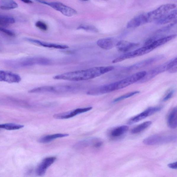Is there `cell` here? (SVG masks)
I'll return each instance as SVG.
<instances>
[{
	"label": "cell",
	"mask_w": 177,
	"mask_h": 177,
	"mask_svg": "<svg viewBox=\"0 0 177 177\" xmlns=\"http://www.w3.org/2000/svg\"><path fill=\"white\" fill-rule=\"evenodd\" d=\"M113 66L100 67L68 72L55 76V80L70 81H81L94 79L114 70Z\"/></svg>",
	"instance_id": "6da1fadb"
},
{
	"label": "cell",
	"mask_w": 177,
	"mask_h": 177,
	"mask_svg": "<svg viewBox=\"0 0 177 177\" xmlns=\"http://www.w3.org/2000/svg\"><path fill=\"white\" fill-rule=\"evenodd\" d=\"M9 66L13 68L24 67L35 65H51L50 59L41 57H32L10 60L7 62Z\"/></svg>",
	"instance_id": "7a4b0ae2"
},
{
	"label": "cell",
	"mask_w": 177,
	"mask_h": 177,
	"mask_svg": "<svg viewBox=\"0 0 177 177\" xmlns=\"http://www.w3.org/2000/svg\"><path fill=\"white\" fill-rule=\"evenodd\" d=\"M176 7L174 4H168L160 6L153 11L145 14L147 23L151 22L161 19Z\"/></svg>",
	"instance_id": "3957f363"
},
{
	"label": "cell",
	"mask_w": 177,
	"mask_h": 177,
	"mask_svg": "<svg viewBox=\"0 0 177 177\" xmlns=\"http://www.w3.org/2000/svg\"><path fill=\"white\" fill-rule=\"evenodd\" d=\"M146 74L147 72L145 71L139 72L124 79L112 83L113 90L115 91L122 89L139 81L145 77Z\"/></svg>",
	"instance_id": "277c9868"
},
{
	"label": "cell",
	"mask_w": 177,
	"mask_h": 177,
	"mask_svg": "<svg viewBox=\"0 0 177 177\" xmlns=\"http://www.w3.org/2000/svg\"><path fill=\"white\" fill-rule=\"evenodd\" d=\"M74 87L70 85H61L56 86H44L34 88L30 90L32 93H65L73 91Z\"/></svg>",
	"instance_id": "5b68a950"
},
{
	"label": "cell",
	"mask_w": 177,
	"mask_h": 177,
	"mask_svg": "<svg viewBox=\"0 0 177 177\" xmlns=\"http://www.w3.org/2000/svg\"><path fill=\"white\" fill-rule=\"evenodd\" d=\"M177 140V136L174 135L151 136L144 139L143 142L145 145H153L172 142Z\"/></svg>",
	"instance_id": "8992f818"
},
{
	"label": "cell",
	"mask_w": 177,
	"mask_h": 177,
	"mask_svg": "<svg viewBox=\"0 0 177 177\" xmlns=\"http://www.w3.org/2000/svg\"><path fill=\"white\" fill-rule=\"evenodd\" d=\"M37 1L44 4L48 5L57 11L60 12L63 15L71 17L76 15L77 12L75 9L70 7L59 2H47L42 0H36Z\"/></svg>",
	"instance_id": "52a82bcc"
},
{
	"label": "cell",
	"mask_w": 177,
	"mask_h": 177,
	"mask_svg": "<svg viewBox=\"0 0 177 177\" xmlns=\"http://www.w3.org/2000/svg\"><path fill=\"white\" fill-rule=\"evenodd\" d=\"M150 51L147 46H144L142 48L137 49L133 51H131L125 53L120 57L114 59L115 63H117L124 61L128 59L134 58V57L142 56L149 53Z\"/></svg>",
	"instance_id": "ba28073f"
},
{
	"label": "cell",
	"mask_w": 177,
	"mask_h": 177,
	"mask_svg": "<svg viewBox=\"0 0 177 177\" xmlns=\"http://www.w3.org/2000/svg\"><path fill=\"white\" fill-rule=\"evenodd\" d=\"M162 108V106L150 107L143 112L130 119L128 121V124L131 125L138 122L139 121L143 120V119H144L147 117L151 116L154 113L161 110Z\"/></svg>",
	"instance_id": "9c48e42d"
},
{
	"label": "cell",
	"mask_w": 177,
	"mask_h": 177,
	"mask_svg": "<svg viewBox=\"0 0 177 177\" xmlns=\"http://www.w3.org/2000/svg\"><path fill=\"white\" fill-rule=\"evenodd\" d=\"M169 61L158 65V66L150 70L147 73L145 77L140 80V82L141 83H144V82H147L153 79L159 74L166 71H168V65Z\"/></svg>",
	"instance_id": "30bf717a"
},
{
	"label": "cell",
	"mask_w": 177,
	"mask_h": 177,
	"mask_svg": "<svg viewBox=\"0 0 177 177\" xmlns=\"http://www.w3.org/2000/svg\"><path fill=\"white\" fill-rule=\"evenodd\" d=\"M164 57L162 55H156L149 59L142 61L140 62L137 63L127 68L128 70H136L151 65L161 60Z\"/></svg>",
	"instance_id": "8fae6325"
},
{
	"label": "cell",
	"mask_w": 177,
	"mask_h": 177,
	"mask_svg": "<svg viewBox=\"0 0 177 177\" xmlns=\"http://www.w3.org/2000/svg\"><path fill=\"white\" fill-rule=\"evenodd\" d=\"M21 80V78L17 74L9 71H0V81L9 83H19Z\"/></svg>",
	"instance_id": "7c38bea8"
},
{
	"label": "cell",
	"mask_w": 177,
	"mask_h": 177,
	"mask_svg": "<svg viewBox=\"0 0 177 177\" xmlns=\"http://www.w3.org/2000/svg\"><path fill=\"white\" fill-rule=\"evenodd\" d=\"M92 107L82 108H78L71 112L59 113L55 114L54 118L57 119H67L72 118L81 113L88 112L92 109Z\"/></svg>",
	"instance_id": "4fadbf2b"
},
{
	"label": "cell",
	"mask_w": 177,
	"mask_h": 177,
	"mask_svg": "<svg viewBox=\"0 0 177 177\" xmlns=\"http://www.w3.org/2000/svg\"><path fill=\"white\" fill-rule=\"evenodd\" d=\"M54 156L46 157L43 159L38 166L36 170V174L38 176H43L46 173V170L56 160Z\"/></svg>",
	"instance_id": "5bb4252c"
},
{
	"label": "cell",
	"mask_w": 177,
	"mask_h": 177,
	"mask_svg": "<svg viewBox=\"0 0 177 177\" xmlns=\"http://www.w3.org/2000/svg\"><path fill=\"white\" fill-rule=\"evenodd\" d=\"M118 42L114 38H107L99 39L96 42V44L101 48L109 50L116 46Z\"/></svg>",
	"instance_id": "9a60e30c"
},
{
	"label": "cell",
	"mask_w": 177,
	"mask_h": 177,
	"mask_svg": "<svg viewBox=\"0 0 177 177\" xmlns=\"http://www.w3.org/2000/svg\"><path fill=\"white\" fill-rule=\"evenodd\" d=\"M138 43H132L125 40L118 41L116 48L121 52L126 53L139 46Z\"/></svg>",
	"instance_id": "2e32d148"
},
{
	"label": "cell",
	"mask_w": 177,
	"mask_h": 177,
	"mask_svg": "<svg viewBox=\"0 0 177 177\" xmlns=\"http://www.w3.org/2000/svg\"><path fill=\"white\" fill-rule=\"evenodd\" d=\"M177 35L173 34L157 39L151 44L147 45L151 51H152L160 46L166 44L170 41L176 38Z\"/></svg>",
	"instance_id": "e0dca14e"
},
{
	"label": "cell",
	"mask_w": 177,
	"mask_h": 177,
	"mask_svg": "<svg viewBox=\"0 0 177 177\" xmlns=\"http://www.w3.org/2000/svg\"><path fill=\"white\" fill-rule=\"evenodd\" d=\"M146 23L147 22L145 14H141L130 20L126 27L128 28H136Z\"/></svg>",
	"instance_id": "ac0fdd59"
},
{
	"label": "cell",
	"mask_w": 177,
	"mask_h": 177,
	"mask_svg": "<svg viewBox=\"0 0 177 177\" xmlns=\"http://www.w3.org/2000/svg\"><path fill=\"white\" fill-rule=\"evenodd\" d=\"M26 40L29 42L35 43V44L39 45V46L46 47V48L60 49H65L69 48V46H67V45L44 42L31 38H26Z\"/></svg>",
	"instance_id": "d6986e66"
},
{
	"label": "cell",
	"mask_w": 177,
	"mask_h": 177,
	"mask_svg": "<svg viewBox=\"0 0 177 177\" xmlns=\"http://www.w3.org/2000/svg\"><path fill=\"white\" fill-rule=\"evenodd\" d=\"M168 124L171 128H177V106L171 111L168 118Z\"/></svg>",
	"instance_id": "ffe728a7"
},
{
	"label": "cell",
	"mask_w": 177,
	"mask_h": 177,
	"mask_svg": "<svg viewBox=\"0 0 177 177\" xmlns=\"http://www.w3.org/2000/svg\"><path fill=\"white\" fill-rule=\"evenodd\" d=\"M69 135V134L64 133H56L53 135H48L40 138L38 140V141L41 143H48L55 139L67 137Z\"/></svg>",
	"instance_id": "44dd1931"
},
{
	"label": "cell",
	"mask_w": 177,
	"mask_h": 177,
	"mask_svg": "<svg viewBox=\"0 0 177 177\" xmlns=\"http://www.w3.org/2000/svg\"><path fill=\"white\" fill-rule=\"evenodd\" d=\"M17 4L14 0H1V9L8 10L17 8Z\"/></svg>",
	"instance_id": "7402d4cb"
},
{
	"label": "cell",
	"mask_w": 177,
	"mask_h": 177,
	"mask_svg": "<svg viewBox=\"0 0 177 177\" xmlns=\"http://www.w3.org/2000/svg\"><path fill=\"white\" fill-rule=\"evenodd\" d=\"M129 127L126 125H122L117 127L111 132V136L114 137L121 136L126 133Z\"/></svg>",
	"instance_id": "603a6c76"
},
{
	"label": "cell",
	"mask_w": 177,
	"mask_h": 177,
	"mask_svg": "<svg viewBox=\"0 0 177 177\" xmlns=\"http://www.w3.org/2000/svg\"><path fill=\"white\" fill-rule=\"evenodd\" d=\"M15 19L11 16L5 15L0 16V26L1 27H7L10 24L15 23Z\"/></svg>",
	"instance_id": "cb8c5ba5"
},
{
	"label": "cell",
	"mask_w": 177,
	"mask_h": 177,
	"mask_svg": "<svg viewBox=\"0 0 177 177\" xmlns=\"http://www.w3.org/2000/svg\"><path fill=\"white\" fill-rule=\"evenodd\" d=\"M152 122L151 121H147L144 122L141 124L137 125L132 129L131 133L133 134L139 133L144 130L152 124Z\"/></svg>",
	"instance_id": "d4e9b609"
},
{
	"label": "cell",
	"mask_w": 177,
	"mask_h": 177,
	"mask_svg": "<svg viewBox=\"0 0 177 177\" xmlns=\"http://www.w3.org/2000/svg\"><path fill=\"white\" fill-rule=\"evenodd\" d=\"M24 125L13 123H7L0 125V128L7 130H15L21 129Z\"/></svg>",
	"instance_id": "484cf974"
},
{
	"label": "cell",
	"mask_w": 177,
	"mask_h": 177,
	"mask_svg": "<svg viewBox=\"0 0 177 177\" xmlns=\"http://www.w3.org/2000/svg\"><path fill=\"white\" fill-rule=\"evenodd\" d=\"M96 141V139H94L84 140L80 141L76 144L75 147L80 149V148L87 147L88 146L92 144H94V145L96 142L95 143Z\"/></svg>",
	"instance_id": "4316f807"
},
{
	"label": "cell",
	"mask_w": 177,
	"mask_h": 177,
	"mask_svg": "<svg viewBox=\"0 0 177 177\" xmlns=\"http://www.w3.org/2000/svg\"><path fill=\"white\" fill-rule=\"evenodd\" d=\"M167 71L170 73H177V57L170 61Z\"/></svg>",
	"instance_id": "83f0119b"
},
{
	"label": "cell",
	"mask_w": 177,
	"mask_h": 177,
	"mask_svg": "<svg viewBox=\"0 0 177 177\" xmlns=\"http://www.w3.org/2000/svg\"><path fill=\"white\" fill-rule=\"evenodd\" d=\"M139 92L138 91H135L132 92H129V93H127L121 96L118 98L115 99L113 100V102L114 103H116L120 101L125 99L131 97V96L136 95V94L139 93Z\"/></svg>",
	"instance_id": "f1b7e54d"
},
{
	"label": "cell",
	"mask_w": 177,
	"mask_h": 177,
	"mask_svg": "<svg viewBox=\"0 0 177 177\" xmlns=\"http://www.w3.org/2000/svg\"><path fill=\"white\" fill-rule=\"evenodd\" d=\"M78 30H83L87 31L93 32H98V30L95 26L91 25H80L77 28Z\"/></svg>",
	"instance_id": "f546056e"
},
{
	"label": "cell",
	"mask_w": 177,
	"mask_h": 177,
	"mask_svg": "<svg viewBox=\"0 0 177 177\" xmlns=\"http://www.w3.org/2000/svg\"><path fill=\"white\" fill-rule=\"evenodd\" d=\"M175 91H176V90L174 89H171L168 90L163 99H162V101L165 102L170 99L171 98H172L173 95H174Z\"/></svg>",
	"instance_id": "4dcf8cb0"
},
{
	"label": "cell",
	"mask_w": 177,
	"mask_h": 177,
	"mask_svg": "<svg viewBox=\"0 0 177 177\" xmlns=\"http://www.w3.org/2000/svg\"><path fill=\"white\" fill-rule=\"evenodd\" d=\"M36 27L43 30H46L48 29V27L46 25L42 22L39 21L36 22Z\"/></svg>",
	"instance_id": "1f68e13d"
},
{
	"label": "cell",
	"mask_w": 177,
	"mask_h": 177,
	"mask_svg": "<svg viewBox=\"0 0 177 177\" xmlns=\"http://www.w3.org/2000/svg\"><path fill=\"white\" fill-rule=\"evenodd\" d=\"M0 30L1 32L4 33L6 34H7L8 36H15V34L13 31L11 30L7 29L1 27Z\"/></svg>",
	"instance_id": "d6a6232c"
},
{
	"label": "cell",
	"mask_w": 177,
	"mask_h": 177,
	"mask_svg": "<svg viewBox=\"0 0 177 177\" xmlns=\"http://www.w3.org/2000/svg\"><path fill=\"white\" fill-rule=\"evenodd\" d=\"M168 166L171 168L176 169H177V162L169 164Z\"/></svg>",
	"instance_id": "836d02e7"
},
{
	"label": "cell",
	"mask_w": 177,
	"mask_h": 177,
	"mask_svg": "<svg viewBox=\"0 0 177 177\" xmlns=\"http://www.w3.org/2000/svg\"><path fill=\"white\" fill-rule=\"evenodd\" d=\"M20 1L26 4H30L33 3L32 1H30V0H20Z\"/></svg>",
	"instance_id": "e575fe53"
},
{
	"label": "cell",
	"mask_w": 177,
	"mask_h": 177,
	"mask_svg": "<svg viewBox=\"0 0 177 177\" xmlns=\"http://www.w3.org/2000/svg\"><path fill=\"white\" fill-rule=\"evenodd\" d=\"M83 1H88V0H83Z\"/></svg>",
	"instance_id": "d590c367"
}]
</instances>
